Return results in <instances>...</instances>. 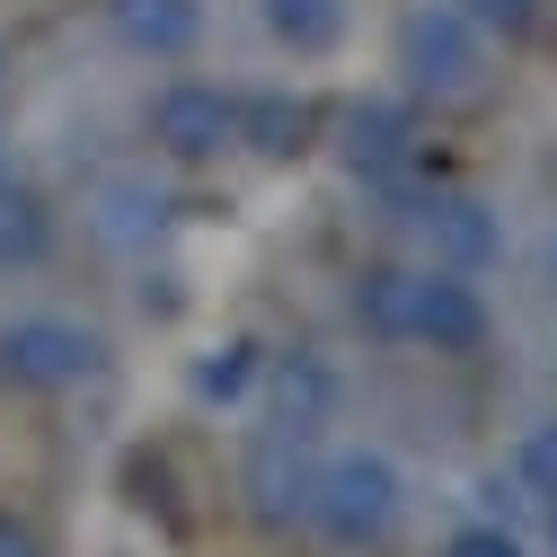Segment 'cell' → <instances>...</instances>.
Wrapping results in <instances>:
<instances>
[{
	"mask_svg": "<svg viewBox=\"0 0 557 557\" xmlns=\"http://www.w3.org/2000/svg\"><path fill=\"white\" fill-rule=\"evenodd\" d=\"M355 319L381 345L416 355H478L486 345V301L460 265H372L355 284Z\"/></svg>",
	"mask_w": 557,
	"mask_h": 557,
	"instance_id": "cell-1",
	"label": "cell"
},
{
	"mask_svg": "<svg viewBox=\"0 0 557 557\" xmlns=\"http://www.w3.org/2000/svg\"><path fill=\"white\" fill-rule=\"evenodd\" d=\"M389 72L407 98H478L486 89V27L460 10V0H416V10L398 18V45H389Z\"/></svg>",
	"mask_w": 557,
	"mask_h": 557,
	"instance_id": "cell-2",
	"label": "cell"
},
{
	"mask_svg": "<svg viewBox=\"0 0 557 557\" xmlns=\"http://www.w3.org/2000/svg\"><path fill=\"white\" fill-rule=\"evenodd\" d=\"M336 548H381L407 513V478L389 451H336L319 478H310V505H301Z\"/></svg>",
	"mask_w": 557,
	"mask_h": 557,
	"instance_id": "cell-3",
	"label": "cell"
},
{
	"mask_svg": "<svg viewBox=\"0 0 557 557\" xmlns=\"http://www.w3.org/2000/svg\"><path fill=\"white\" fill-rule=\"evenodd\" d=\"M107 372V336L62 319V310H18L0 319V389H27V398H62Z\"/></svg>",
	"mask_w": 557,
	"mask_h": 557,
	"instance_id": "cell-4",
	"label": "cell"
},
{
	"mask_svg": "<svg viewBox=\"0 0 557 557\" xmlns=\"http://www.w3.org/2000/svg\"><path fill=\"white\" fill-rule=\"evenodd\" d=\"M239 133V98L222 89V81H169L160 98H151V143L169 151V160H213L222 143Z\"/></svg>",
	"mask_w": 557,
	"mask_h": 557,
	"instance_id": "cell-5",
	"label": "cell"
},
{
	"mask_svg": "<svg viewBox=\"0 0 557 557\" xmlns=\"http://www.w3.org/2000/svg\"><path fill=\"white\" fill-rule=\"evenodd\" d=\"M107 36L143 62H186L203 45V0H98Z\"/></svg>",
	"mask_w": 557,
	"mask_h": 557,
	"instance_id": "cell-6",
	"label": "cell"
},
{
	"mask_svg": "<svg viewBox=\"0 0 557 557\" xmlns=\"http://www.w3.org/2000/svg\"><path fill=\"white\" fill-rule=\"evenodd\" d=\"M407 222L425 231L434 265H460V274H478L486 257L505 248V239H496V222H486V213H478L469 195H443V186H434V195H416V203H407Z\"/></svg>",
	"mask_w": 557,
	"mask_h": 557,
	"instance_id": "cell-7",
	"label": "cell"
},
{
	"mask_svg": "<svg viewBox=\"0 0 557 557\" xmlns=\"http://www.w3.org/2000/svg\"><path fill=\"white\" fill-rule=\"evenodd\" d=\"M45 248H53V213H45L27 186H0V274L45 265Z\"/></svg>",
	"mask_w": 557,
	"mask_h": 557,
	"instance_id": "cell-8",
	"label": "cell"
},
{
	"mask_svg": "<svg viewBox=\"0 0 557 557\" xmlns=\"http://www.w3.org/2000/svg\"><path fill=\"white\" fill-rule=\"evenodd\" d=\"M345 133H355V143H345V151H355V169H398L407 160V133H416V107H389V98H372V107H355V124H345Z\"/></svg>",
	"mask_w": 557,
	"mask_h": 557,
	"instance_id": "cell-9",
	"label": "cell"
},
{
	"mask_svg": "<svg viewBox=\"0 0 557 557\" xmlns=\"http://www.w3.org/2000/svg\"><path fill=\"white\" fill-rule=\"evenodd\" d=\"M265 27L284 36L293 53H336V36H345V0H265Z\"/></svg>",
	"mask_w": 557,
	"mask_h": 557,
	"instance_id": "cell-10",
	"label": "cell"
},
{
	"mask_svg": "<svg viewBox=\"0 0 557 557\" xmlns=\"http://www.w3.org/2000/svg\"><path fill=\"white\" fill-rule=\"evenodd\" d=\"M513 486H522V496H540V505H557V416L513 443Z\"/></svg>",
	"mask_w": 557,
	"mask_h": 557,
	"instance_id": "cell-11",
	"label": "cell"
},
{
	"mask_svg": "<svg viewBox=\"0 0 557 557\" xmlns=\"http://www.w3.org/2000/svg\"><path fill=\"white\" fill-rule=\"evenodd\" d=\"M443 557H522V548H513V531H496V522H469V531H451Z\"/></svg>",
	"mask_w": 557,
	"mask_h": 557,
	"instance_id": "cell-12",
	"label": "cell"
},
{
	"mask_svg": "<svg viewBox=\"0 0 557 557\" xmlns=\"http://www.w3.org/2000/svg\"><path fill=\"white\" fill-rule=\"evenodd\" d=\"M460 10H469L486 36H496V27H505V36H522V27H531V0H460Z\"/></svg>",
	"mask_w": 557,
	"mask_h": 557,
	"instance_id": "cell-13",
	"label": "cell"
},
{
	"mask_svg": "<svg viewBox=\"0 0 557 557\" xmlns=\"http://www.w3.org/2000/svg\"><path fill=\"white\" fill-rule=\"evenodd\" d=\"M0 557H45V548H36V531H27V522L0 513Z\"/></svg>",
	"mask_w": 557,
	"mask_h": 557,
	"instance_id": "cell-14",
	"label": "cell"
},
{
	"mask_svg": "<svg viewBox=\"0 0 557 557\" xmlns=\"http://www.w3.org/2000/svg\"><path fill=\"white\" fill-rule=\"evenodd\" d=\"M0 186H10V143H0Z\"/></svg>",
	"mask_w": 557,
	"mask_h": 557,
	"instance_id": "cell-15",
	"label": "cell"
},
{
	"mask_svg": "<svg viewBox=\"0 0 557 557\" xmlns=\"http://www.w3.org/2000/svg\"><path fill=\"white\" fill-rule=\"evenodd\" d=\"M548 548H557V505H548Z\"/></svg>",
	"mask_w": 557,
	"mask_h": 557,
	"instance_id": "cell-16",
	"label": "cell"
}]
</instances>
